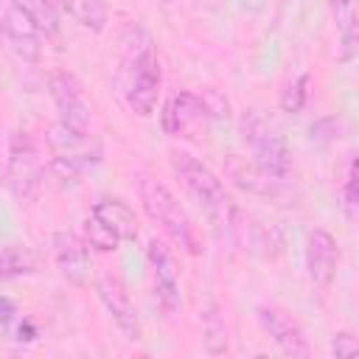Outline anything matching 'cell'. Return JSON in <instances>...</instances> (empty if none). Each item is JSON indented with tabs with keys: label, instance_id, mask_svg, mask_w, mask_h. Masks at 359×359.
<instances>
[{
	"label": "cell",
	"instance_id": "20",
	"mask_svg": "<svg viewBox=\"0 0 359 359\" xmlns=\"http://www.w3.org/2000/svg\"><path fill=\"white\" fill-rule=\"evenodd\" d=\"M84 244L93 247V250H98V252H115L118 244H121V238H118L104 222H98V219L90 213V216L84 219Z\"/></svg>",
	"mask_w": 359,
	"mask_h": 359
},
{
	"label": "cell",
	"instance_id": "23",
	"mask_svg": "<svg viewBox=\"0 0 359 359\" xmlns=\"http://www.w3.org/2000/svg\"><path fill=\"white\" fill-rule=\"evenodd\" d=\"M306 98H309V76H297L294 81H289L280 93V109L283 112H300L306 107Z\"/></svg>",
	"mask_w": 359,
	"mask_h": 359
},
{
	"label": "cell",
	"instance_id": "5",
	"mask_svg": "<svg viewBox=\"0 0 359 359\" xmlns=\"http://www.w3.org/2000/svg\"><path fill=\"white\" fill-rule=\"evenodd\" d=\"M6 185L20 202H34L42 188V163L36 140L28 129H14L8 135L6 157Z\"/></svg>",
	"mask_w": 359,
	"mask_h": 359
},
{
	"label": "cell",
	"instance_id": "28",
	"mask_svg": "<svg viewBox=\"0 0 359 359\" xmlns=\"http://www.w3.org/2000/svg\"><path fill=\"white\" fill-rule=\"evenodd\" d=\"M359 50V25H348L339 31V62H353Z\"/></svg>",
	"mask_w": 359,
	"mask_h": 359
},
{
	"label": "cell",
	"instance_id": "25",
	"mask_svg": "<svg viewBox=\"0 0 359 359\" xmlns=\"http://www.w3.org/2000/svg\"><path fill=\"white\" fill-rule=\"evenodd\" d=\"M342 199H345L348 219H356V205H359V174H356V160L348 163V174H345V185H342Z\"/></svg>",
	"mask_w": 359,
	"mask_h": 359
},
{
	"label": "cell",
	"instance_id": "1",
	"mask_svg": "<svg viewBox=\"0 0 359 359\" xmlns=\"http://www.w3.org/2000/svg\"><path fill=\"white\" fill-rule=\"evenodd\" d=\"M171 168L177 174V180L182 182V188L194 196V202L205 210V216L210 219V224L222 233H238L241 230V210L236 205V199L227 194L224 182L205 165L199 163L194 154L188 151H171Z\"/></svg>",
	"mask_w": 359,
	"mask_h": 359
},
{
	"label": "cell",
	"instance_id": "13",
	"mask_svg": "<svg viewBox=\"0 0 359 359\" xmlns=\"http://www.w3.org/2000/svg\"><path fill=\"white\" fill-rule=\"evenodd\" d=\"M53 258H56L59 272H62L70 283L81 286V283L87 280V266H90V261H87V244H84L76 233L59 230V233L53 236Z\"/></svg>",
	"mask_w": 359,
	"mask_h": 359
},
{
	"label": "cell",
	"instance_id": "14",
	"mask_svg": "<svg viewBox=\"0 0 359 359\" xmlns=\"http://www.w3.org/2000/svg\"><path fill=\"white\" fill-rule=\"evenodd\" d=\"M238 233H241V241H244L247 252L261 258V261H278L286 250V236L272 222L250 219V224H244Z\"/></svg>",
	"mask_w": 359,
	"mask_h": 359
},
{
	"label": "cell",
	"instance_id": "15",
	"mask_svg": "<svg viewBox=\"0 0 359 359\" xmlns=\"http://www.w3.org/2000/svg\"><path fill=\"white\" fill-rule=\"evenodd\" d=\"M224 174L233 180L236 188H241V191H247L252 196H272L278 182H280V180L266 177L255 163H250L247 157H238V154H230L224 160Z\"/></svg>",
	"mask_w": 359,
	"mask_h": 359
},
{
	"label": "cell",
	"instance_id": "30",
	"mask_svg": "<svg viewBox=\"0 0 359 359\" xmlns=\"http://www.w3.org/2000/svg\"><path fill=\"white\" fill-rule=\"evenodd\" d=\"M311 140H337L339 137V121L337 118H320L317 123L309 126Z\"/></svg>",
	"mask_w": 359,
	"mask_h": 359
},
{
	"label": "cell",
	"instance_id": "19",
	"mask_svg": "<svg viewBox=\"0 0 359 359\" xmlns=\"http://www.w3.org/2000/svg\"><path fill=\"white\" fill-rule=\"evenodd\" d=\"M146 255L154 272V283H180V261L165 241H149Z\"/></svg>",
	"mask_w": 359,
	"mask_h": 359
},
{
	"label": "cell",
	"instance_id": "12",
	"mask_svg": "<svg viewBox=\"0 0 359 359\" xmlns=\"http://www.w3.org/2000/svg\"><path fill=\"white\" fill-rule=\"evenodd\" d=\"M337 266H339V244L337 238L323 230V227H314L306 238V269H309V278L311 283L317 286H328L337 275Z\"/></svg>",
	"mask_w": 359,
	"mask_h": 359
},
{
	"label": "cell",
	"instance_id": "7",
	"mask_svg": "<svg viewBox=\"0 0 359 359\" xmlns=\"http://www.w3.org/2000/svg\"><path fill=\"white\" fill-rule=\"evenodd\" d=\"M48 93L56 104L59 121L73 126V129H90L93 121V107L84 95V87L79 84V79L73 73L56 70L48 76Z\"/></svg>",
	"mask_w": 359,
	"mask_h": 359
},
{
	"label": "cell",
	"instance_id": "18",
	"mask_svg": "<svg viewBox=\"0 0 359 359\" xmlns=\"http://www.w3.org/2000/svg\"><path fill=\"white\" fill-rule=\"evenodd\" d=\"M34 272H36V255L28 247H20V244L0 247V283L11 278L34 275Z\"/></svg>",
	"mask_w": 359,
	"mask_h": 359
},
{
	"label": "cell",
	"instance_id": "16",
	"mask_svg": "<svg viewBox=\"0 0 359 359\" xmlns=\"http://www.w3.org/2000/svg\"><path fill=\"white\" fill-rule=\"evenodd\" d=\"M93 216L104 222L121 241H135L137 238V216L135 210L121 202V199H101L93 205Z\"/></svg>",
	"mask_w": 359,
	"mask_h": 359
},
{
	"label": "cell",
	"instance_id": "11",
	"mask_svg": "<svg viewBox=\"0 0 359 359\" xmlns=\"http://www.w3.org/2000/svg\"><path fill=\"white\" fill-rule=\"evenodd\" d=\"M3 34L8 36L11 50L22 59V62H39L42 56V42H39V25L34 22V17L20 6V3H8L6 14H3Z\"/></svg>",
	"mask_w": 359,
	"mask_h": 359
},
{
	"label": "cell",
	"instance_id": "21",
	"mask_svg": "<svg viewBox=\"0 0 359 359\" xmlns=\"http://www.w3.org/2000/svg\"><path fill=\"white\" fill-rule=\"evenodd\" d=\"M14 3H20V6L34 17V22L39 25V31H45V34H56V31H59L56 6H53L50 0H14Z\"/></svg>",
	"mask_w": 359,
	"mask_h": 359
},
{
	"label": "cell",
	"instance_id": "10",
	"mask_svg": "<svg viewBox=\"0 0 359 359\" xmlns=\"http://www.w3.org/2000/svg\"><path fill=\"white\" fill-rule=\"evenodd\" d=\"M95 289H98V297H101L104 309L112 314L121 337L129 339V342H137L140 339V317H137V309H135L126 286L115 275H101Z\"/></svg>",
	"mask_w": 359,
	"mask_h": 359
},
{
	"label": "cell",
	"instance_id": "9",
	"mask_svg": "<svg viewBox=\"0 0 359 359\" xmlns=\"http://www.w3.org/2000/svg\"><path fill=\"white\" fill-rule=\"evenodd\" d=\"M45 143L53 151V157H65L84 171L101 160V146L93 140L90 129H73L67 123H50L45 132Z\"/></svg>",
	"mask_w": 359,
	"mask_h": 359
},
{
	"label": "cell",
	"instance_id": "22",
	"mask_svg": "<svg viewBox=\"0 0 359 359\" xmlns=\"http://www.w3.org/2000/svg\"><path fill=\"white\" fill-rule=\"evenodd\" d=\"M154 303H157L163 320H174L182 309L180 283H154Z\"/></svg>",
	"mask_w": 359,
	"mask_h": 359
},
{
	"label": "cell",
	"instance_id": "33",
	"mask_svg": "<svg viewBox=\"0 0 359 359\" xmlns=\"http://www.w3.org/2000/svg\"><path fill=\"white\" fill-rule=\"evenodd\" d=\"M0 34H3V20H0Z\"/></svg>",
	"mask_w": 359,
	"mask_h": 359
},
{
	"label": "cell",
	"instance_id": "2",
	"mask_svg": "<svg viewBox=\"0 0 359 359\" xmlns=\"http://www.w3.org/2000/svg\"><path fill=\"white\" fill-rule=\"evenodd\" d=\"M137 196H140V205H143L146 216L151 222H157L174 238V244H180L191 255H199L202 252V241H199L196 224L191 222V216L185 213V208L177 202V196L160 180L143 177L137 182Z\"/></svg>",
	"mask_w": 359,
	"mask_h": 359
},
{
	"label": "cell",
	"instance_id": "8",
	"mask_svg": "<svg viewBox=\"0 0 359 359\" xmlns=\"http://www.w3.org/2000/svg\"><path fill=\"white\" fill-rule=\"evenodd\" d=\"M255 314H258L261 328L269 334V339L278 345L280 353L297 356V359H306L311 353L309 339H306V331L300 328V323L286 309H280L275 303H264V306H258Z\"/></svg>",
	"mask_w": 359,
	"mask_h": 359
},
{
	"label": "cell",
	"instance_id": "4",
	"mask_svg": "<svg viewBox=\"0 0 359 359\" xmlns=\"http://www.w3.org/2000/svg\"><path fill=\"white\" fill-rule=\"evenodd\" d=\"M238 132H241V140L250 146L252 151V163L272 180H286L289 171H292V154H289V146L286 140L266 123V118L255 109L244 112L241 115V123H238Z\"/></svg>",
	"mask_w": 359,
	"mask_h": 359
},
{
	"label": "cell",
	"instance_id": "26",
	"mask_svg": "<svg viewBox=\"0 0 359 359\" xmlns=\"http://www.w3.org/2000/svg\"><path fill=\"white\" fill-rule=\"evenodd\" d=\"M328 8L339 31L348 25H356V0H328Z\"/></svg>",
	"mask_w": 359,
	"mask_h": 359
},
{
	"label": "cell",
	"instance_id": "6",
	"mask_svg": "<svg viewBox=\"0 0 359 359\" xmlns=\"http://www.w3.org/2000/svg\"><path fill=\"white\" fill-rule=\"evenodd\" d=\"M210 115L202 104V98L196 93H177L165 101L163 112H160V123H163V132L165 135H174V137H199L208 132L210 126Z\"/></svg>",
	"mask_w": 359,
	"mask_h": 359
},
{
	"label": "cell",
	"instance_id": "32",
	"mask_svg": "<svg viewBox=\"0 0 359 359\" xmlns=\"http://www.w3.org/2000/svg\"><path fill=\"white\" fill-rule=\"evenodd\" d=\"M56 11H76V0H50Z\"/></svg>",
	"mask_w": 359,
	"mask_h": 359
},
{
	"label": "cell",
	"instance_id": "31",
	"mask_svg": "<svg viewBox=\"0 0 359 359\" xmlns=\"http://www.w3.org/2000/svg\"><path fill=\"white\" fill-rule=\"evenodd\" d=\"M11 320H14V303H11L6 294H0V331H3Z\"/></svg>",
	"mask_w": 359,
	"mask_h": 359
},
{
	"label": "cell",
	"instance_id": "27",
	"mask_svg": "<svg viewBox=\"0 0 359 359\" xmlns=\"http://www.w3.org/2000/svg\"><path fill=\"white\" fill-rule=\"evenodd\" d=\"M199 98H202V104H205L210 118H230V101L219 90H202Z\"/></svg>",
	"mask_w": 359,
	"mask_h": 359
},
{
	"label": "cell",
	"instance_id": "29",
	"mask_svg": "<svg viewBox=\"0 0 359 359\" xmlns=\"http://www.w3.org/2000/svg\"><path fill=\"white\" fill-rule=\"evenodd\" d=\"M331 353H334L337 359L356 356V353H359V342H356V337H353L351 331H339V334H334V339H331Z\"/></svg>",
	"mask_w": 359,
	"mask_h": 359
},
{
	"label": "cell",
	"instance_id": "24",
	"mask_svg": "<svg viewBox=\"0 0 359 359\" xmlns=\"http://www.w3.org/2000/svg\"><path fill=\"white\" fill-rule=\"evenodd\" d=\"M76 14H79L81 25L90 31H101L107 22V8L101 0H81V6H76Z\"/></svg>",
	"mask_w": 359,
	"mask_h": 359
},
{
	"label": "cell",
	"instance_id": "3",
	"mask_svg": "<svg viewBox=\"0 0 359 359\" xmlns=\"http://www.w3.org/2000/svg\"><path fill=\"white\" fill-rule=\"evenodd\" d=\"M129 84H126V104L135 115L149 118L157 109L160 98V84H163V70L157 50L151 45V36L143 34L140 45H129Z\"/></svg>",
	"mask_w": 359,
	"mask_h": 359
},
{
	"label": "cell",
	"instance_id": "17",
	"mask_svg": "<svg viewBox=\"0 0 359 359\" xmlns=\"http://www.w3.org/2000/svg\"><path fill=\"white\" fill-rule=\"evenodd\" d=\"M199 325H202V345H205V351L213 353V356L227 353L230 337H227V325H224V320H222L216 303H208V306L199 311Z\"/></svg>",
	"mask_w": 359,
	"mask_h": 359
}]
</instances>
